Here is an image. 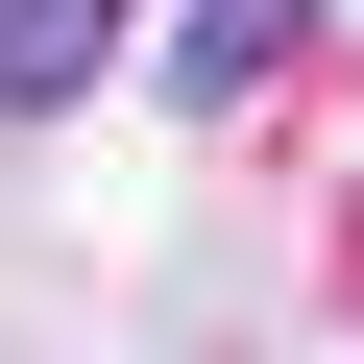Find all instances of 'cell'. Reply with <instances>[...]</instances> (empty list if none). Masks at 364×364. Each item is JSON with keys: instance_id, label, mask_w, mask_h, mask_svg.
Returning <instances> with one entry per match:
<instances>
[{"instance_id": "6da1fadb", "label": "cell", "mask_w": 364, "mask_h": 364, "mask_svg": "<svg viewBox=\"0 0 364 364\" xmlns=\"http://www.w3.org/2000/svg\"><path fill=\"white\" fill-rule=\"evenodd\" d=\"M291 73H316V0H195V25H170V97H195V122L291 97Z\"/></svg>"}, {"instance_id": "7a4b0ae2", "label": "cell", "mask_w": 364, "mask_h": 364, "mask_svg": "<svg viewBox=\"0 0 364 364\" xmlns=\"http://www.w3.org/2000/svg\"><path fill=\"white\" fill-rule=\"evenodd\" d=\"M122 25H146V0H0V122H73Z\"/></svg>"}]
</instances>
